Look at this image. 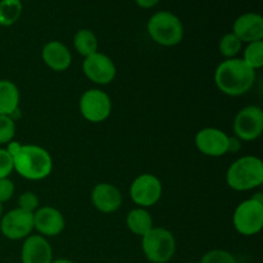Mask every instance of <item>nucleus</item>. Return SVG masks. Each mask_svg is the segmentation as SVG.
Wrapping results in <instances>:
<instances>
[{
    "mask_svg": "<svg viewBox=\"0 0 263 263\" xmlns=\"http://www.w3.org/2000/svg\"><path fill=\"white\" fill-rule=\"evenodd\" d=\"M22 263H51L53 249L48 239L41 235H28L21 249Z\"/></svg>",
    "mask_w": 263,
    "mask_h": 263,
    "instance_id": "obj_15",
    "label": "nucleus"
},
{
    "mask_svg": "<svg viewBox=\"0 0 263 263\" xmlns=\"http://www.w3.org/2000/svg\"><path fill=\"white\" fill-rule=\"evenodd\" d=\"M194 143L203 156L218 158L229 152V135L216 127H204L195 135Z\"/></svg>",
    "mask_w": 263,
    "mask_h": 263,
    "instance_id": "obj_12",
    "label": "nucleus"
},
{
    "mask_svg": "<svg viewBox=\"0 0 263 263\" xmlns=\"http://www.w3.org/2000/svg\"><path fill=\"white\" fill-rule=\"evenodd\" d=\"M22 145H23V144H21L20 141L12 140V141H10V143L7 144V148H5V149H7V152L10 154V156L14 157L15 154H17L18 152H20V149L22 148Z\"/></svg>",
    "mask_w": 263,
    "mask_h": 263,
    "instance_id": "obj_30",
    "label": "nucleus"
},
{
    "mask_svg": "<svg viewBox=\"0 0 263 263\" xmlns=\"http://www.w3.org/2000/svg\"><path fill=\"white\" fill-rule=\"evenodd\" d=\"M123 202L121 190L109 182H99L91 190V203L99 212L109 215L117 212Z\"/></svg>",
    "mask_w": 263,
    "mask_h": 263,
    "instance_id": "obj_14",
    "label": "nucleus"
},
{
    "mask_svg": "<svg viewBox=\"0 0 263 263\" xmlns=\"http://www.w3.org/2000/svg\"><path fill=\"white\" fill-rule=\"evenodd\" d=\"M241 48H243V43L233 32L225 33L218 43V51L226 59L236 58V55L240 53Z\"/></svg>",
    "mask_w": 263,
    "mask_h": 263,
    "instance_id": "obj_22",
    "label": "nucleus"
},
{
    "mask_svg": "<svg viewBox=\"0 0 263 263\" xmlns=\"http://www.w3.org/2000/svg\"><path fill=\"white\" fill-rule=\"evenodd\" d=\"M226 184L235 192H249L263 184V163L258 157L243 156L226 172Z\"/></svg>",
    "mask_w": 263,
    "mask_h": 263,
    "instance_id": "obj_3",
    "label": "nucleus"
},
{
    "mask_svg": "<svg viewBox=\"0 0 263 263\" xmlns=\"http://www.w3.org/2000/svg\"><path fill=\"white\" fill-rule=\"evenodd\" d=\"M159 2H161V0H135L136 5L143 8V9H151V8H154Z\"/></svg>",
    "mask_w": 263,
    "mask_h": 263,
    "instance_id": "obj_31",
    "label": "nucleus"
},
{
    "mask_svg": "<svg viewBox=\"0 0 263 263\" xmlns=\"http://www.w3.org/2000/svg\"><path fill=\"white\" fill-rule=\"evenodd\" d=\"M141 249L152 263H167L175 256L176 239L168 229L153 228L141 236Z\"/></svg>",
    "mask_w": 263,
    "mask_h": 263,
    "instance_id": "obj_5",
    "label": "nucleus"
},
{
    "mask_svg": "<svg viewBox=\"0 0 263 263\" xmlns=\"http://www.w3.org/2000/svg\"><path fill=\"white\" fill-rule=\"evenodd\" d=\"M82 71L90 81L97 85L110 84L117 74V68L112 58L100 51L84 58Z\"/></svg>",
    "mask_w": 263,
    "mask_h": 263,
    "instance_id": "obj_11",
    "label": "nucleus"
},
{
    "mask_svg": "<svg viewBox=\"0 0 263 263\" xmlns=\"http://www.w3.org/2000/svg\"><path fill=\"white\" fill-rule=\"evenodd\" d=\"M51 263H76L71 259H67V258H58V259H53Z\"/></svg>",
    "mask_w": 263,
    "mask_h": 263,
    "instance_id": "obj_33",
    "label": "nucleus"
},
{
    "mask_svg": "<svg viewBox=\"0 0 263 263\" xmlns=\"http://www.w3.org/2000/svg\"><path fill=\"white\" fill-rule=\"evenodd\" d=\"M184 263H192V262H184Z\"/></svg>",
    "mask_w": 263,
    "mask_h": 263,
    "instance_id": "obj_35",
    "label": "nucleus"
},
{
    "mask_svg": "<svg viewBox=\"0 0 263 263\" xmlns=\"http://www.w3.org/2000/svg\"><path fill=\"white\" fill-rule=\"evenodd\" d=\"M146 30L154 43L167 48L179 45L184 39V25L181 20L168 10L154 13L149 18Z\"/></svg>",
    "mask_w": 263,
    "mask_h": 263,
    "instance_id": "obj_4",
    "label": "nucleus"
},
{
    "mask_svg": "<svg viewBox=\"0 0 263 263\" xmlns=\"http://www.w3.org/2000/svg\"><path fill=\"white\" fill-rule=\"evenodd\" d=\"M21 92L17 85L10 80H0V116L13 117L18 110Z\"/></svg>",
    "mask_w": 263,
    "mask_h": 263,
    "instance_id": "obj_18",
    "label": "nucleus"
},
{
    "mask_svg": "<svg viewBox=\"0 0 263 263\" xmlns=\"http://www.w3.org/2000/svg\"><path fill=\"white\" fill-rule=\"evenodd\" d=\"M2 216H3V204L0 203V218H2Z\"/></svg>",
    "mask_w": 263,
    "mask_h": 263,
    "instance_id": "obj_34",
    "label": "nucleus"
},
{
    "mask_svg": "<svg viewBox=\"0 0 263 263\" xmlns=\"http://www.w3.org/2000/svg\"><path fill=\"white\" fill-rule=\"evenodd\" d=\"M199 263H236L235 257L223 249H212L204 253Z\"/></svg>",
    "mask_w": 263,
    "mask_h": 263,
    "instance_id": "obj_25",
    "label": "nucleus"
},
{
    "mask_svg": "<svg viewBox=\"0 0 263 263\" xmlns=\"http://www.w3.org/2000/svg\"><path fill=\"white\" fill-rule=\"evenodd\" d=\"M235 33L241 43H254L263 40V18L258 13H244L239 15L233 25Z\"/></svg>",
    "mask_w": 263,
    "mask_h": 263,
    "instance_id": "obj_16",
    "label": "nucleus"
},
{
    "mask_svg": "<svg viewBox=\"0 0 263 263\" xmlns=\"http://www.w3.org/2000/svg\"><path fill=\"white\" fill-rule=\"evenodd\" d=\"M163 186L156 175L141 174L130 185V197L140 208H149L161 200Z\"/></svg>",
    "mask_w": 263,
    "mask_h": 263,
    "instance_id": "obj_8",
    "label": "nucleus"
},
{
    "mask_svg": "<svg viewBox=\"0 0 263 263\" xmlns=\"http://www.w3.org/2000/svg\"><path fill=\"white\" fill-rule=\"evenodd\" d=\"M256 71L247 66L241 58L225 59L215 71L217 89L228 97H241L253 87Z\"/></svg>",
    "mask_w": 263,
    "mask_h": 263,
    "instance_id": "obj_1",
    "label": "nucleus"
},
{
    "mask_svg": "<svg viewBox=\"0 0 263 263\" xmlns=\"http://www.w3.org/2000/svg\"><path fill=\"white\" fill-rule=\"evenodd\" d=\"M233 225L243 236H253L263 229V203L249 199L241 202L233 215Z\"/></svg>",
    "mask_w": 263,
    "mask_h": 263,
    "instance_id": "obj_6",
    "label": "nucleus"
},
{
    "mask_svg": "<svg viewBox=\"0 0 263 263\" xmlns=\"http://www.w3.org/2000/svg\"><path fill=\"white\" fill-rule=\"evenodd\" d=\"M40 205L39 197L33 192H25L18 198V208L33 213Z\"/></svg>",
    "mask_w": 263,
    "mask_h": 263,
    "instance_id": "obj_26",
    "label": "nucleus"
},
{
    "mask_svg": "<svg viewBox=\"0 0 263 263\" xmlns=\"http://www.w3.org/2000/svg\"><path fill=\"white\" fill-rule=\"evenodd\" d=\"M33 230V213L14 208L0 218V231L9 240H22Z\"/></svg>",
    "mask_w": 263,
    "mask_h": 263,
    "instance_id": "obj_10",
    "label": "nucleus"
},
{
    "mask_svg": "<svg viewBox=\"0 0 263 263\" xmlns=\"http://www.w3.org/2000/svg\"><path fill=\"white\" fill-rule=\"evenodd\" d=\"M13 171V157L8 153L7 149L0 148V179L9 177Z\"/></svg>",
    "mask_w": 263,
    "mask_h": 263,
    "instance_id": "obj_27",
    "label": "nucleus"
},
{
    "mask_svg": "<svg viewBox=\"0 0 263 263\" xmlns=\"http://www.w3.org/2000/svg\"><path fill=\"white\" fill-rule=\"evenodd\" d=\"M234 134L241 141H254L263 133V110L257 105H247L236 113L233 122Z\"/></svg>",
    "mask_w": 263,
    "mask_h": 263,
    "instance_id": "obj_9",
    "label": "nucleus"
},
{
    "mask_svg": "<svg viewBox=\"0 0 263 263\" xmlns=\"http://www.w3.org/2000/svg\"><path fill=\"white\" fill-rule=\"evenodd\" d=\"M241 143H243V141H241L240 139L236 138L235 135L229 136V152L228 153H238V152H240Z\"/></svg>",
    "mask_w": 263,
    "mask_h": 263,
    "instance_id": "obj_29",
    "label": "nucleus"
},
{
    "mask_svg": "<svg viewBox=\"0 0 263 263\" xmlns=\"http://www.w3.org/2000/svg\"><path fill=\"white\" fill-rule=\"evenodd\" d=\"M81 116L91 123L104 122L112 113V100L100 89H89L81 95L79 102Z\"/></svg>",
    "mask_w": 263,
    "mask_h": 263,
    "instance_id": "obj_7",
    "label": "nucleus"
},
{
    "mask_svg": "<svg viewBox=\"0 0 263 263\" xmlns=\"http://www.w3.org/2000/svg\"><path fill=\"white\" fill-rule=\"evenodd\" d=\"M14 182H13L9 177L0 179V203H2V204L12 199V197L14 195Z\"/></svg>",
    "mask_w": 263,
    "mask_h": 263,
    "instance_id": "obj_28",
    "label": "nucleus"
},
{
    "mask_svg": "<svg viewBox=\"0 0 263 263\" xmlns=\"http://www.w3.org/2000/svg\"><path fill=\"white\" fill-rule=\"evenodd\" d=\"M66 228V220L63 213L57 208L46 205L39 207L33 212V230L44 238H54L63 233Z\"/></svg>",
    "mask_w": 263,
    "mask_h": 263,
    "instance_id": "obj_13",
    "label": "nucleus"
},
{
    "mask_svg": "<svg viewBox=\"0 0 263 263\" xmlns=\"http://www.w3.org/2000/svg\"><path fill=\"white\" fill-rule=\"evenodd\" d=\"M13 167L23 179L40 181L46 179L53 171V158L43 146L25 144L13 157Z\"/></svg>",
    "mask_w": 263,
    "mask_h": 263,
    "instance_id": "obj_2",
    "label": "nucleus"
},
{
    "mask_svg": "<svg viewBox=\"0 0 263 263\" xmlns=\"http://www.w3.org/2000/svg\"><path fill=\"white\" fill-rule=\"evenodd\" d=\"M252 199H254V200H257V202H259V203H263V194L262 193H256V194L254 195H252Z\"/></svg>",
    "mask_w": 263,
    "mask_h": 263,
    "instance_id": "obj_32",
    "label": "nucleus"
},
{
    "mask_svg": "<svg viewBox=\"0 0 263 263\" xmlns=\"http://www.w3.org/2000/svg\"><path fill=\"white\" fill-rule=\"evenodd\" d=\"M15 122L10 116H0V145H7L14 140Z\"/></svg>",
    "mask_w": 263,
    "mask_h": 263,
    "instance_id": "obj_24",
    "label": "nucleus"
},
{
    "mask_svg": "<svg viewBox=\"0 0 263 263\" xmlns=\"http://www.w3.org/2000/svg\"><path fill=\"white\" fill-rule=\"evenodd\" d=\"M73 46L74 50L84 58L99 51L98 50L99 49V41H98L97 35L91 30H87V28H81V30L74 33Z\"/></svg>",
    "mask_w": 263,
    "mask_h": 263,
    "instance_id": "obj_20",
    "label": "nucleus"
},
{
    "mask_svg": "<svg viewBox=\"0 0 263 263\" xmlns=\"http://www.w3.org/2000/svg\"><path fill=\"white\" fill-rule=\"evenodd\" d=\"M126 226L135 235L144 236L154 228L153 217L146 208L136 207L126 216Z\"/></svg>",
    "mask_w": 263,
    "mask_h": 263,
    "instance_id": "obj_19",
    "label": "nucleus"
},
{
    "mask_svg": "<svg viewBox=\"0 0 263 263\" xmlns=\"http://www.w3.org/2000/svg\"><path fill=\"white\" fill-rule=\"evenodd\" d=\"M21 0H0V26L10 27L14 25L22 14Z\"/></svg>",
    "mask_w": 263,
    "mask_h": 263,
    "instance_id": "obj_21",
    "label": "nucleus"
},
{
    "mask_svg": "<svg viewBox=\"0 0 263 263\" xmlns=\"http://www.w3.org/2000/svg\"><path fill=\"white\" fill-rule=\"evenodd\" d=\"M41 58L45 66L54 72L67 71L72 64L71 51L58 40H51L43 46Z\"/></svg>",
    "mask_w": 263,
    "mask_h": 263,
    "instance_id": "obj_17",
    "label": "nucleus"
},
{
    "mask_svg": "<svg viewBox=\"0 0 263 263\" xmlns=\"http://www.w3.org/2000/svg\"><path fill=\"white\" fill-rule=\"evenodd\" d=\"M244 63L252 69L257 71V69L263 67V40L262 41H254V43H249L247 48L244 49V57L241 58Z\"/></svg>",
    "mask_w": 263,
    "mask_h": 263,
    "instance_id": "obj_23",
    "label": "nucleus"
}]
</instances>
